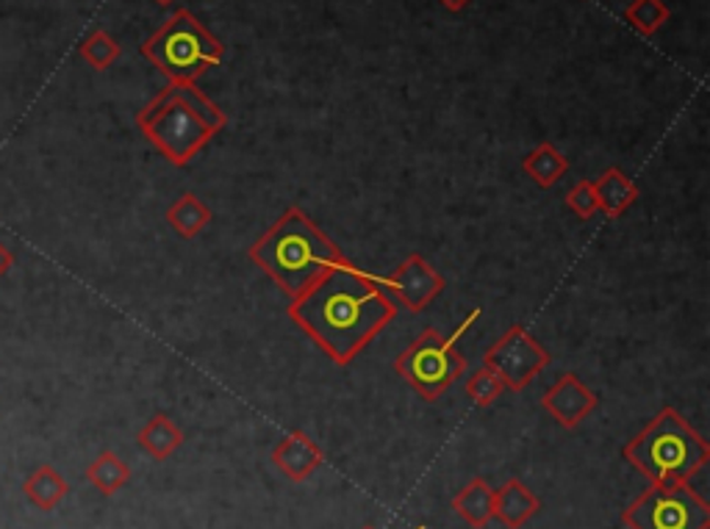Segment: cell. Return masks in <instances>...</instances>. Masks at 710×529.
Wrapping results in <instances>:
<instances>
[{
	"label": "cell",
	"mask_w": 710,
	"mask_h": 529,
	"mask_svg": "<svg viewBox=\"0 0 710 529\" xmlns=\"http://www.w3.org/2000/svg\"><path fill=\"white\" fill-rule=\"evenodd\" d=\"M156 3H162V7H169V3H173V0H156Z\"/></svg>",
	"instance_id": "27"
},
{
	"label": "cell",
	"mask_w": 710,
	"mask_h": 529,
	"mask_svg": "<svg viewBox=\"0 0 710 529\" xmlns=\"http://www.w3.org/2000/svg\"><path fill=\"white\" fill-rule=\"evenodd\" d=\"M364 529H375V527H364ZM417 529H425V527H417Z\"/></svg>",
	"instance_id": "28"
},
{
	"label": "cell",
	"mask_w": 710,
	"mask_h": 529,
	"mask_svg": "<svg viewBox=\"0 0 710 529\" xmlns=\"http://www.w3.org/2000/svg\"><path fill=\"white\" fill-rule=\"evenodd\" d=\"M624 23L633 25L641 36H653L669 23L672 12L664 0H633L628 9H624Z\"/></svg>",
	"instance_id": "20"
},
{
	"label": "cell",
	"mask_w": 710,
	"mask_h": 529,
	"mask_svg": "<svg viewBox=\"0 0 710 529\" xmlns=\"http://www.w3.org/2000/svg\"><path fill=\"white\" fill-rule=\"evenodd\" d=\"M624 458L650 485L688 483L708 465L710 447L675 407H664L624 447Z\"/></svg>",
	"instance_id": "4"
},
{
	"label": "cell",
	"mask_w": 710,
	"mask_h": 529,
	"mask_svg": "<svg viewBox=\"0 0 710 529\" xmlns=\"http://www.w3.org/2000/svg\"><path fill=\"white\" fill-rule=\"evenodd\" d=\"M211 209L192 192H184L181 198L175 200L173 205L167 209V222L181 239H195L200 233L209 227L211 222Z\"/></svg>",
	"instance_id": "18"
},
{
	"label": "cell",
	"mask_w": 710,
	"mask_h": 529,
	"mask_svg": "<svg viewBox=\"0 0 710 529\" xmlns=\"http://www.w3.org/2000/svg\"><path fill=\"white\" fill-rule=\"evenodd\" d=\"M12 267H14V252L9 250V247L3 245V241H0V280L7 278V272Z\"/></svg>",
	"instance_id": "25"
},
{
	"label": "cell",
	"mask_w": 710,
	"mask_h": 529,
	"mask_svg": "<svg viewBox=\"0 0 710 529\" xmlns=\"http://www.w3.org/2000/svg\"><path fill=\"white\" fill-rule=\"evenodd\" d=\"M566 205H569L572 214H577L580 220H591V216L600 211V203H597L595 183L591 181H577L575 187L566 194Z\"/></svg>",
	"instance_id": "23"
},
{
	"label": "cell",
	"mask_w": 710,
	"mask_h": 529,
	"mask_svg": "<svg viewBox=\"0 0 710 529\" xmlns=\"http://www.w3.org/2000/svg\"><path fill=\"white\" fill-rule=\"evenodd\" d=\"M395 316L397 303L380 289L378 274L364 272L350 258L289 300V319L339 367L362 356Z\"/></svg>",
	"instance_id": "1"
},
{
	"label": "cell",
	"mask_w": 710,
	"mask_h": 529,
	"mask_svg": "<svg viewBox=\"0 0 710 529\" xmlns=\"http://www.w3.org/2000/svg\"><path fill=\"white\" fill-rule=\"evenodd\" d=\"M269 458H273L275 469L291 483H306L325 463V452L320 449V443L311 441L303 430H295L280 438Z\"/></svg>",
	"instance_id": "11"
},
{
	"label": "cell",
	"mask_w": 710,
	"mask_h": 529,
	"mask_svg": "<svg viewBox=\"0 0 710 529\" xmlns=\"http://www.w3.org/2000/svg\"><path fill=\"white\" fill-rule=\"evenodd\" d=\"M597 394L583 383L577 374H564L555 380V385H550L547 394L542 396V405L564 430H575L577 425L595 414Z\"/></svg>",
	"instance_id": "10"
},
{
	"label": "cell",
	"mask_w": 710,
	"mask_h": 529,
	"mask_svg": "<svg viewBox=\"0 0 710 529\" xmlns=\"http://www.w3.org/2000/svg\"><path fill=\"white\" fill-rule=\"evenodd\" d=\"M136 443L145 454L153 460L173 458L184 443V430L169 419L167 414H156L151 421H145L140 432H136Z\"/></svg>",
	"instance_id": "16"
},
{
	"label": "cell",
	"mask_w": 710,
	"mask_h": 529,
	"mask_svg": "<svg viewBox=\"0 0 710 529\" xmlns=\"http://www.w3.org/2000/svg\"><path fill=\"white\" fill-rule=\"evenodd\" d=\"M478 319H480V308L469 311V316H466V319H464V322H461V325H458V327H455V330H453V333H450V336H447V341L458 344V338H461V336H464V333H466V330H472V325H475V322H478Z\"/></svg>",
	"instance_id": "24"
},
{
	"label": "cell",
	"mask_w": 710,
	"mask_h": 529,
	"mask_svg": "<svg viewBox=\"0 0 710 529\" xmlns=\"http://www.w3.org/2000/svg\"><path fill=\"white\" fill-rule=\"evenodd\" d=\"M591 183H595L600 211L606 216H611V220L628 214V211L633 209L635 200H639V187H635L633 178H628L619 167L606 169V172Z\"/></svg>",
	"instance_id": "13"
},
{
	"label": "cell",
	"mask_w": 710,
	"mask_h": 529,
	"mask_svg": "<svg viewBox=\"0 0 710 529\" xmlns=\"http://www.w3.org/2000/svg\"><path fill=\"white\" fill-rule=\"evenodd\" d=\"M136 125L173 167H189L225 128L228 116L198 83H169L136 114Z\"/></svg>",
	"instance_id": "3"
},
{
	"label": "cell",
	"mask_w": 710,
	"mask_h": 529,
	"mask_svg": "<svg viewBox=\"0 0 710 529\" xmlns=\"http://www.w3.org/2000/svg\"><path fill=\"white\" fill-rule=\"evenodd\" d=\"M628 529H708L710 505L688 483L650 485L622 513Z\"/></svg>",
	"instance_id": "7"
},
{
	"label": "cell",
	"mask_w": 710,
	"mask_h": 529,
	"mask_svg": "<svg viewBox=\"0 0 710 529\" xmlns=\"http://www.w3.org/2000/svg\"><path fill=\"white\" fill-rule=\"evenodd\" d=\"M453 510L472 529H486L495 518V488L484 477H475L453 496Z\"/></svg>",
	"instance_id": "14"
},
{
	"label": "cell",
	"mask_w": 710,
	"mask_h": 529,
	"mask_svg": "<svg viewBox=\"0 0 710 529\" xmlns=\"http://www.w3.org/2000/svg\"><path fill=\"white\" fill-rule=\"evenodd\" d=\"M522 169L533 183H539L542 189H553L569 172V161H566V156L558 147L542 142L522 158Z\"/></svg>",
	"instance_id": "17"
},
{
	"label": "cell",
	"mask_w": 710,
	"mask_h": 529,
	"mask_svg": "<svg viewBox=\"0 0 710 529\" xmlns=\"http://www.w3.org/2000/svg\"><path fill=\"white\" fill-rule=\"evenodd\" d=\"M464 369L466 361L458 347L436 327H428L395 361V372L428 402H436L464 374Z\"/></svg>",
	"instance_id": "6"
},
{
	"label": "cell",
	"mask_w": 710,
	"mask_h": 529,
	"mask_svg": "<svg viewBox=\"0 0 710 529\" xmlns=\"http://www.w3.org/2000/svg\"><path fill=\"white\" fill-rule=\"evenodd\" d=\"M484 367L500 374L506 389L522 391L550 367V352L522 325H511L486 349Z\"/></svg>",
	"instance_id": "8"
},
{
	"label": "cell",
	"mask_w": 710,
	"mask_h": 529,
	"mask_svg": "<svg viewBox=\"0 0 710 529\" xmlns=\"http://www.w3.org/2000/svg\"><path fill=\"white\" fill-rule=\"evenodd\" d=\"M87 480L103 496H114L131 483V465L117 452L106 449L87 465Z\"/></svg>",
	"instance_id": "19"
},
{
	"label": "cell",
	"mask_w": 710,
	"mask_h": 529,
	"mask_svg": "<svg viewBox=\"0 0 710 529\" xmlns=\"http://www.w3.org/2000/svg\"><path fill=\"white\" fill-rule=\"evenodd\" d=\"M502 391H508L506 383H502L500 374L491 372L489 367H480L478 372L466 380V394H469V399L478 407L495 405V402L502 396Z\"/></svg>",
	"instance_id": "21"
},
{
	"label": "cell",
	"mask_w": 710,
	"mask_h": 529,
	"mask_svg": "<svg viewBox=\"0 0 710 529\" xmlns=\"http://www.w3.org/2000/svg\"><path fill=\"white\" fill-rule=\"evenodd\" d=\"M539 510H542V502L522 480L513 477L495 491V518L502 527L522 529Z\"/></svg>",
	"instance_id": "12"
},
{
	"label": "cell",
	"mask_w": 710,
	"mask_h": 529,
	"mask_svg": "<svg viewBox=\"0 0 710 529\" xmlns=\"http://www.w3.org/2000/svg\"><path fill=\"white\" fill-rule=\"evenodd\" d=\"M251 261L262 269L273 283L295 300L328 269L344 261V252L317 227V222L303 209L291 205L280 220L258 236L251 247Z\"/></svg>",
	"instance_id": "2"
},
{
	"label": "cell",
	"mask_w": 710,
	"mask_h": 529,
	"mask_svg": "<svg viewBox=\"0 0 710 529\" xmlns=\"http://www.w3.org/2000/svg\"><path fill=\"white\" fill-rule=\"evenodd\" d=\"M23 494L36 510L51 513L67 499V494H70V483H67L53 465H40V469H34V472L25 477Z\"/></svg>",
	"instance_id": "15"
},
{
	"label": "cell",
	"mask_w": 710,
	"mask_h": 529,
	"mask_svg": "<svg viewBox=\"0 0 710 529\" xmlns=\"http://www.w3.org/2000/svg\"><path fill=\"white\" fill-rule=\"evenodd\" d=\"M142 53L169 83H198L225 58V45L192 12L181 9L142 45Z\"/></svg>",
	"instance_id": "5"
},
{
	"label": "cell",
	"mask_w": 710,
	"mask_h": 529,
	"mask_svg": "<svg viewBox=\"0 0 710 529\" xmlns=\"http://www.w3.org/2000/svg\"><path fill=\"white\" fill-rule=\"evenodd\" d=\"M378 283L380 289L391 291L400 300L402 308L411 311V314H420V311H425L442 294L447 280L431 267L428 258H422L420 252H411L389 274H384V278L378 274Z\"/></svg>",
	"instance_id": "9"
},
{
	"label": "cell",
	"mask_w": 710,
	"mask_h": 529,
	"mask_svg": "<svg viewBox=\"0 0 710 529\" xmlns=\"http://www.w3.org/2000/svg\"><path fill=\"white\" fill-rule=\"evenodd\" d=\"M81 56L87 58L95 70H109L120 58V45H117L114 36H109L106 31H92V34L84 40Z\"/></svg>",
	"instance_id": "22"
},
{
	"label": "cell",
	"mask_w": 710,
	"mask_h": 529,
	"mask_svg": "<svg viewBox=\"0 0 710 529\" xmlns=\"http://www.w3.org/2000/svg\"><path fill=\"white\" fill-rule=\"evenodd\" d=\"M439 3H442L444 9H450V12H461L469 0H439Z\"/></svg>",
	"instance_id": "26"
}]
</instances>
